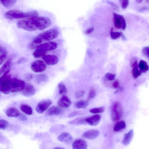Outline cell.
<instances>
[{
	"instance_id": "6da1fadb",
	"label": "cell",
	"mask_w": 149,
	"mask_h": 149,
	"mask_svg": "<svg viewBox=\"0 0 149 149\" xmlns=\"http://www.w3.org/2000/svg\"><path fill=\"white\" fill-rule=\"evenodd\" d=\"M51 24V20L48 17L37 15L19 20L16 25L19 29L34 31L44 30L49 27Z\"/></svg>"
},
{
	"instance_id": "7a4b0ae2",
	"label": "cell",
	"mask_w": 149,
	"mask_h": 149,
	"mask_svg": "<svg viewBox=\"0 0 149 149\" xmlns=\"http://www.w3.org/2000/svg\"><path fill=\"white\" fill-rule=\"evenodd\" d=\"M59 34L58 31L55 29L48 30L36 36L30 45L31 48L37 47L40 44L45 42L52 40L56 38Z\"/></svg>"
},
{
	"instance_id": "3957f363",
	"label": "cell",
	"mask_w": 149,
	"mask_h": 149,
	"mask_svg": "<svg viewBox=\"0 0 149 149\" xmlns=\"http://www.w3.org/2000/svg\"><path fill=\"white\" fill-rule=\"evenodd\" d=\"M38 15V13L36 10H32L26 12H24L18 10H12L6 12L4 14V17L9 19H24Z\"/></svg>"
},
{
	"instance_id": "277c9868",
	"label": "cell",
	"mask_w": 149,
	"mask_h": 149,
	"mask_svg": "<svg viewBox=\"0 0 149 149\" xmlns=\"http://www.w3.org/2000/svg\"><path fill=\"white\" fill-rule=\"evenodd\" d=\"M10 70H9L4 73L0 79V91L5 94H9L10 91V85L11 78L8 74Z\"/></svg>"
},
{
	"instance_id": "5b68a950",
	"label": "cell",
	"mask_w": 149,
	"mask_h": 149,
	"mask_svg": "<svg viewBox=\"0 0 149 149\" xmlns=\"http://www.w3.org/2000/svg\"><path fill=\"white\" fill-rule=\"evenodd\" d=\"M123 109L120 103L116 101L113 104L111 110V117L113 121L119 120L123 114Z\"/></svg>"
},
{
	"instance_id": "8992f818",
	"label": "cell",
	"mask_w": 149,
	"mask_h": 149,
	"mask_svg": "<svg viewBox=\"0 0 149 149\" xmlns=\"http://www.w3.org/2000/svg\"><path fill=\"white\" fill-rule=\"evenodd\" d=\"M25 85V82L22 80L15 78L11 79L10 85V92L16 93L22 91Z\"/></svg>"
},
{
	"instance_id": "52a82bcc",
	"label": "cell",
	"mask_w": 149,
	"mask_h": 149,
	"mask_svg": "<svg viewBox=\"0 0 149 149\" xmlns=\"http://www.w3.org/2000/svg\"><path fill=\"white\" fill-rule=\"evenodd\" d=\"M114 25L115 27L118 29H122L124 30L126 27L125 20L124 17L122 15L113 12Z\"/></svg>"
},
{
	"instance_id": "ba28073f",
	"label": "cell",
	"mask_w": 149,
	"mask_h": 149,
	"mask_svg": "<svg viewBox=\"0 0 149 149\" xmlns=\"http://www.w3.org/2000/svg\"><path fill=\"white\" fill-rule=\"evenodd\" d=\"M30 67L31 70L36 73L42 72L47 68L46 63L41 60H38L32 62Z\"/></svg>"
},
{
	"instance_id": "9c48e42d",
	"label": "cell",
	"mask_w": 149,
	"mask_h": 149,
	"mask_svg": "<svg viewBox=\"0 0 149 149\" xmlns=\"http://www.w3.org/2000/svg\"><path fill=\"white\" fill-rule=\"evenodd\" d=\"M52 103V101L49 99H45L41 101L36 107V111L39 113H42L49 108Z\"/></svg>"
},
{
	"instance_id": "30bf717a",
	"label": "cell",
	"mask_w": 149,
	"mask_h": 149,
	"mask_svg": "<svg viewBox=\"0 0 149 149\" xmlns=\"http://www.w3.org/2000/svg\"><path fill=\"white\" fill-rule=\"evenodd\" d=\"M57 47V44L55 42H50L39 45L37 47V49L47 52L54 49Z\"/></svg>"
},
{
	"instance_id": "8fae6325",
	"label": "cell",
	"mask_w": 149,
	"mask_h": 149,
	"mask_svg": "<svg viewBox=\"0 0 149 149\" xmlns=\"http://www.w3.org/2000/svg\"><path fill=\"white\" fill-rule=\"evenodd\" d=\"M131 66L132 68V73L134 78L136 79L140 76L142 72L138 69V65L137 59L135 58H132L131 60Z\"/></svg>"
},
{
	"instance_id": "7c38bea8",
	"label": "cell",
	"mask_w": 149,
	"mask_h": 149,
	"mask_svg": "<svg viewBox=\"0 0 149 149\" xmlns=\"http://www.w3.org/2000/svg\"><path fill=\"white\" fill-rule=\"evenodd\" d=\"M35 89L33 85L27 83L25 84L24 87L22 91V93L26 97H30L35 94Z\"/></svg>"
},
{
	"instance_id": "4fadbf2b",
	"label": "cell",
	"mask_w": 149,
	"mask_h": 149,
	"mask_svg": "<svg viewBox=\"0 0 149 149\" xmlns=\"http://www.w3.org/2000/svg\"><path fill=\"white\" fill-rule=\"evenodd\" d=\"M45 63L48 65H54L56 64L58 61V57L54 55H45L42 57Z\"/></svg>"
},
{
	"instance_id": "5bb4252c",
	"label": "cell",
	"mask_w": 149,
	"mask_h": 149,
	"mask_svg": "<svg viewBox=\"0 0 149 149\" xmlns=\"http://www.w3.org/2000/svg\"><path fill=\"white\" fill-rule=\"evenodd\" d=\"M101 116L99 114H95L86 118V123L91 126L97 125L101 120Z\"/></svg>"
},
{
	"instance_id": "9a60e30c",
	"label": "cell",
	"mask_w": 149,
	"mask_h": 149,
	"mask_svg": "<svg viewBox=\"0 0 149 149\" xmlns=\"http://www.w3.org/2000/svg\"><path fill=\"white\" fill-rule=\"evenodd\" d=\"M70 99L67 96H63L58 101L57 104L60 108L64 109L68 108L71 104Z\"/></svg>"
},
{
	"instance_id": "2e32d148",
	"label": "cell",
	"mask_w": 149,
	"mask_h": 149,
	"mask_svg": "<svg viewBox=\"0 0 149 149\" xmlns=\"http://www.w3.org/2000/svg\"><path fill=\"white\" fill-rule=\"evenodd\" d=\"M58 140L60 142L66 143L69 144L73 140L71 135L68 132H63L61 134L57 137Z\"/></svg>"
},
{
	"instance_id": "e0dca14e",
	"label": "cell",
	"mask_w": 149,
	"mask_h": 149,
	"mask_svg": "<svg viewBox=\"0 0 149 149\" xmlns=\"http://www.w3.org/2000/svg\"><path fill=\"white\" fill-rule=\"evenodd\" d=\"M74 149H86L87 147L86 142L81 139H78L74 140L72 145Z\"/></svg>"
},
{
	"instance_id": "ac0fdd59",
	"label": "cell",
	"mask_w": 149,
	"mask_h": 149,
	"mask_svg": "<svg viewBox=\"0 0 149 149\" xmlns=\"http://www.w3.org/2000/svg\"><path fill=\"white\" fill-rule=\"evenodd\" d=\"M99 134V132L96 129H91L85 132L82 134L84 138L92 139L97 137Z\"/></svg>"
},
{
	"instance_id": "d6986e66",
	"label": "cell",
	"mask_w": 149,
	"mask_h": 149,
	"mask_svg": "<svg viewBox=\"0 0 149 149\" xmlns=\"http://www.w3.org/2000/svg\"><path fill=\"white\" fill-rule=\"evenodd\" d=\"M7 116L10 117H16L19 116L20 113L19 111L16 108L11 107L8 108L6 111Z\"/></svg>"
},
{
	"instance_id": "ffe728a7",
	"label": "cell",
	"mask_w": 149,
	"mask_h": 149,
	"mask_svg": "<svg viewBox=\"0 0 149 149\" xmlns=\"http://www.w3.org/2000/svg\"><path fill=\"white\" fill-rule=\"evenodd\" d=\"M134 132L132 130H130L126 134L122 141L123 144L125 146L128 145L130 143L133 136Z\"/></svg>"
},
{
	"instance_id": "44dd1931",
	"label": "cell",
	"mask_w": 149,
	"mask_h": 149,
	"mask_svg": "<svg viewBox=\"0 0 149 149\" xmlns=\"http://www.w3.org/2000/svg\"><path fill=\"white\" fill-rule=\"evenodd\" d=\"M12 58L8 59L0 68V75L3 74L7 70H10L11 65Z\"/></svg>"
},
{
	"instance_id": "7402d4cb",
	"label": "cell",
	"mask_w": 149,
	"mask_h": 149,
	"mask_svg": "<svg viewBox=\"0 0 149 149\" xmlns=\"http://www.w3.org/2000/svg\"><path fill=\"white\" fill-rule=\"evenodd\" d=\"M59 107L53 106L50 107L48 110V113L50 116L58 115L62 112V110Z\"/></svg>"
},
{
	"instance_id": "603a6c76",
	"label": "cell",
	"mask_w": 149,
	"mask_h": 149,
	"mask_svg": "<svg viewBox=\"0 0 149 149\" xmlns=\"http://www.w3.org/2000/svg\"><path fill=\"white\" fill-rule=\"evenodd\" d=\"M125 122L123 120L118 122L115 125L114 128V130L116 132H120L124 130L126 127Z\"/></svg>"
},
{
	"instance_id": "cb8c5ba5",
	"label": "cell",
	"mask_w": 149,
	"mask_h": 149,
	"mask_svg": "<svg viewBox=\"0 0 149 149\" xmlns=\"http://www.w3.org/2000/svg\"><path fill=\"white\" fill-rule=\"evenodd\" d=\"M48 80V76L45 74L37 75L35 78V82L38 84H40L47 82Z\"/></svg>"
},
{
	"instance_id": "d4e9b609",
	"label": "cell",
	"mask_w": 149,
	"mask_h": 149,
	"mask_svg": "<svg viewBox=\"0 0 149 149\" xmlns=\"http://www.w3.org/2000/svg\"><path fill=\"white\" fill-rule=\"evenodd\" d=\"M16 0H0V3L5 8H9L16 3Z\"/></svg>"
},
{
	"instance_id": "484cf974",
	"label": "cell",
	"mask_w": 149,
	"mask_h": 149,
	"mask_svg": "<svg viewBox=\"0 0 149 149\" xmlns=\"http://www.w3.org/2000/svg\"><path fill=\"white\" fill-rule=\"evenodd\" d=\"M8 56V52L6 49L1 46L0 50V64L1 65L6 59Z\"/></svg>"
},
{
	"instance_id": "4316f807",
	"label": "cell",
	"mask_w": 149,
	"mask_h": 149,
	"mask_svg": "<svg viewBox=\"0 0 149 149\" xmlns=\"http://www.w3.org/2000/svg\"><path fill=\"white\" fill-rule=\"evenodd\" d=\"M86 118H78L73 120L69 121V124L74 125H81L86 123Z\"/></svg>"
},
{
	"instance_id": "83f0119b",
	"label": "cell",
	"mask_w": 149,
	"mask_h": 149,
	"mask_svg": "<svg viewBox=\"0 0 149 149\" xmlns=\"http://www.w3.org/2000/svg\"><path fill=\"white\" fill-rule=\"evenodd\" d=\"M20 110L24 113L31 115L32 113V109L31 107L25 104H21L20 107Z\"/></svg>"
},
{
	"instance_id": "f1b7e54d",
	"label": "cell",
	"mask_w": 149,
	"mask_h": 149,
	"mask_svg": "<svg viewBox=\"0 0 149 149\" xmlns=\"http://www.w3.org/2000/svg\"><path fill=\"white\" fill-rule=\"evenodd\" d=\"M140 70L142 72H145L149 69V67L146 62L144 61H140L138 65Z\"/></svg>"
},
{
	"instance_id": "f546056e",
	"label": "cell",
	"mask_w": 149,
	"mask_h": 149,
	"mask_svg": "<svg viewBox=\"0 0 149 149\" xmlns=\"http://www.w3.org/2000/svg\"><path fill=\"white\" fill-rule=\"evenodd\" d=\"M58 92L59 94L64 95L67 94V91L66 88L62 82H60L58 84Z\"/></svg>"
},
{
	"instance_id": "4dcf8cb0",
	"label": "cell",
	"mask_w": 149,
	"mask_h": 149,
	"mask_svg": "<svg viewBox=\"0 0 149 149\" xmlns=\"http://www.w3.org/2000/svg\"><path fill=\"white\" fill-rule=\"evenodd\" d=\"M89 104V102L87 101L80 100L77 102L75 104V107L78 109L85 108Z\"/></svg>"
},
{
	"instance_id": "1f68e13d",
	"label": "cell",
	"mask_w": 149,
	"mask_h": 149,
	"mask_svg": "<svg viewBox=\"0 0 149 149\" xmlns=\"http://www.w3.org/2000/svg\"><path fill=\"white\" fill-rule=\"evenodd\" d=\"M46 52L42 50L37 49L33 52L32 55L34 58H37L45 55Z\"/></svg>"
},
{
	"instance_id": "d6a6232c",
	"label": "cell",
	"mask_w": 149,
	"mask_h": 149,
	"mask_svg": "<svg viewBox=\"0 0 149 149\" xmlns=\"http://www.w3.org/2000/svg\"><path fill=\"white\" fill-rule=\"evenodd\" d=\"M105 109L104 107H102L90 109L89 110V111L92 113H102L104 111Z\"/></svg>"
},
{
	"instance_id": "836d02e7",
	"label": "cell",
	"mask_w": 149,
	"mask_h": 149,
	"mask_svg": "<svg viewBox=\"0 0 149 149\" xmlns=\"http://www.w3.org/2000/svg\"><path fill=\"white\" fill-rule=\"evenodd\" d=\"M113 29H111L110 31V36L113 39H116L119 38L122 35V33L120 32H113Z\"/></svg>"
},
{
	"instance_id": "e575fe53",
	"label": "cell",
	"mask_w": 149,
	"mask_h": 149,
	"mask_svg": "<svg viewBox=\"0 0 149 149\" xmlns=\"http://www.w3.org/2000/svg\"><path fill=\"white\" fill-rule=\"evenodd\" d=\"M8 125L9 123L7 121L3 119H0V128L1 129L5 130L8 127Z\"/></svg>"
},
{
	"instance_id": "d590c367",
	"label": "cell",
	"mask_w": 149,
	"mask_h": 149,
	"mask_svg": "<svg viewBox=\"0 0 149 149\" xmlns=\"http://www.w3.org/2000/svg\"><path fill=\"white\" fill-rule=\"evenodd\" d=\"M96 95V92L95 89L93 88L91 89L89 92L87 100H91L94 98Z\"/></svg>"
},
{
	"instance_id": "8d00e7d4",
	"label": "cell",
	"mask_w": 149,
	"mask_h": 149,
	"mask_svg": "<svg viewBox=\"0 0 149 149\" xmlns=\"http://www.w3.org/2000/svg\"><path fill=\"white\" fill-rule=\"evenodd\" d=\"M121 8L123 9H126L128 6L129 0H118Z\"/></svg>"
},
{
	"instance_id": "74e56055",
	"label": "cell",
	"mask_w": 149,
	"mask_h": 149,
	"mask_svg": "<svg viewBox=\"0 0 149 149\" xmlns=\"http://www.w3.org/2000/svg\"><path fill=\"white\" fill-rule=\"evenodd\" d=\"M85 93V92L83 90H81L76 92L74 95L75 97L77 99L83 97Z\"/></svg>"
},
{
	"instance_id": "f35d334b",
	"label": "cell",
	"mask_w": 149,
	"mask_h": 149,
	"mask_svg": "<svg viewBox=\"0 0 149 149\" xmlns=\"http://www.w3.org/2000/svg\"><path fill=\"white\" fill-rule=\"evenodd\" d=\"M107 2L111 6V8L113 10L117 12H118L119 11V8L116 4L108 0L107 1Z\"/></svg>"
},
{
	"instance_id": "ab89813d",
	"label": "cell",
	"mask_w": 149,
	"mask_h": 149,
	"mask_svg": "<svg viewBox=\"0 0 149 149\" xmlns=\"http://www.w3.org/2000/svg\"><path fill=\"white\" fill-rule=\"evenodd\" d=\"M105 77L109 81H112L115 79L116 75L112 73H107L105 74Z\"/></svg>"
},
{
	"instance_id": "60d3db41",
	"label": "cell",
	"mask_w": 149,
	"mask_h": 149,
	"mask_svg": "<svg viewBox=\"0 0 149 149\" xmlns=\"http://www.w3.org/2000/svg\"><path fill=\"white\" fill-rule=\"evenodd\" d=\"M143 54L147 58L149 59V47H146L142 49Z\"/></svg>"
},
{
	"instance_id": "b9f144b4",
	"label": "cell",
	"mask_w": 149,
	"mask_h": 149,
	"mask_svg": "<svg viewBox=\"0 0 149 149\" xmlns=\"http://www.w3.org/2000/svg\"><path fill=\"white\" fill-rule=\"evenodd\" d=\"M24 77L26 81H30L32 80L33 76L32 74L31 73H27L25 74Z\"/></svg>"
},
{
	"instance_id": "7bdbcfd3",
	"label": "cell",
	"mask_w": 149,
	"mask_h": 149,
	"mask_svg": "<svg viewBox=\"0 0 149 149\" xmlns=\"http://www.w3.org/2000/svg\"><path fill=\"white\" fill-rule=\"evenodd\" d=\"M27 61V59L25 58H21L19 59L17 61L18 64H21Z\"/></svg>"
},
{
	"instance_id": "ee69618b",
	"label": "cell",
	"mask_w": 149,
	"mask_h": 149,
	"mask_svg": "<svg viewBox=\"0 0 149 149\" xmlns=\"http://www.w3.org/2000/svg\"><path fill=\"white\" fill-rule=\"evenodd\" d=\"M19 116V119L22 121H26L27 120V118L26 117L22 114H20Z\"/></svg>"
},
{
	"instance_id": "f6af8a7d",
	"label": "cell",
	"mask_w": 149,
	"mask_h": 149,
	"mask_svg": "<svg viewBox=\"0 0 149 149\" xmlns=\"http://www.w3.org/2000/svg\"><path fill=\"white\" fill-rule=\"evenodd\" d=\"M94 29V28L93 27L89 28L85 31V33L86 34H90L93 31Z\"/></svg>"
},
{
	"instance_id": "bcb514c9",
	"label": "cell",
	"mask_w": 149,
	"mask_h": 149,
	"mask_svg": "<svg viewBox=\"0 0 149 149\" xmlns=\"http://www.w3.org/2000/svg\"><path fill=\"white\" fill-rule=\"evenodd\" d=\"M119 83L118 81L116 80L113 83V86L115 88H117L119 86Z\"/></svg>"
},
{
	"instance_id": "7dc6e473",
	"label": "cell",
	"mask_w": 149,
	"mask_h": 149,
	"mask_svg": "<svg viewBox=\"0 0 149 149\" xmlns=\"http://www.w3.org/2000/svg\"><path fill=\"white\" fill-rule=\"evenodd\" d=\"M78 114H79V113L77 112H73L69 114L68 115V117H72Z\"/></svg>"
},
{
	"instance_id": "c3c4849f",
	"label": "cell",
	"mask_w": 149,
	"mask_h": 149,
	"mask_svg": "<svg viewBox=\"0 0 149 149\" xmlns=\"http://www.w3.org/2000/svg\"><path fill=\"white\" fill-rule=\"evenodd\" d=\"M148 10V8L147 7H144L141 8L139 9V11L140 12H144Z\"/></svg>"
},
{
	"instance_id": "681fc988",
	"label": "cell",
	"mask_w": 149,
	"mask_h": 149,
	"mask_svg": "<svg viewBox=\"0 0 149 149\" xmlns=\"http://www.w3.org/2000/svg\"><path fill=\"white\" fill-rule=\"evenodd\" d=\"M136 2L138 3H141L143 0H136Z\"/></svg>"
},
{
	"instance_id": "f907efd6",
	"label": "cell",
	"mask_w": 149,
	"mask_h": 149,
	"mask_svg": "<svg viewBox=\"0 0 149 149\" xmlns=\"http://www.w3.org/2000/svg\"><path fill=\"white\" fill-rule=\"evenodd\" d=\"M54 149H63V148H58V147H57V148H54Z\"/></svg>"
},
{
	"instance_id": "816d5d0a",
	"label": "cell",
	"mask_w": 149,
	"mask_h": 149,
	"mask_svg": "<svg viewBox=\"0 0 149 149\" xmlns=\"http://www.w3.org/2000/svg\"><path fill=\"white\" fill-rule=\"evenodd\" d=\"M146 1L147 3L149 4V0H146Z\"/></svg>"
}]
</instances>
